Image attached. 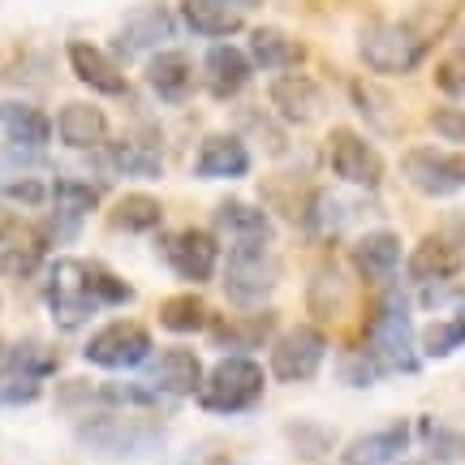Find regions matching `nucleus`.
Returning a JSON list of instances; mask_svg holds the SVG:
<instances>
[{
  "instance_id": "2eb2a0df",
  "label": "nucleus",
  "mask_w": 465,
  "mask_h": 465,
  "mask_svg": "<svg viewBox=\"0 0 465 465\" xmlns=\"http://www.w3.org/2000/svg\"><path fill=\"white\" fill-rule=\"evenodd\" d=\"M151 380H155V388L160 392H168V397H194L203 383V362L194 349L185 345H173L164 349L160 358H155V366H151Z\"/></svg>"
},
{
  "instance_id": "7ed1b4c3",
  "label": "nucleus",
  "mask_w": 465,
  "mask_h": 465,
  "mask_svg": "<svg viewBox=\"0 0 465 465\" xmlns=\"http://www.w3.org/2000/svg\"><path fill=\"white\" fill-rule=\"evenodd\" d=\"M371 353L383 371H401V375H418V345H414V323H410V306L401 293H388L380 311L371 319Z\"/></svg>"
},
{
  "instance_id": "f257e3e1",
  "label": "nucleus",
  "mask_w": 465,
  "mask_h": 465,
  "mask_svg": "<svg viewBox=\"0 0 465 465\" xmlns=\"http://www.w3.org/2000/svg\"><path fill=\"white\" fill-rule=\"evenodd\" d=\"M78 440L100 457H138L164 444V427L143 418V410H95L78 422Z\"/></svg>"
},
{
  "instance_id": "f3484780",
  "label": "nucleus",
  "mask_w": 465,
  "mask_h": 465,
  "mask_svg": "<svg viewBox=\"0 0 465 465\" xmlns=\"http://www.w3.org/2000/svg\"><path fill=\"white\" fill-rule=\"evenodd\" d=\"M457 272H461V250H457L452 237L431 232V237H422V242L414 246V254H410V276L422 281V284L452 281Z\"/></svg>"
},
{
  "instance_id": "72a5a7b5",
  "label": "nucleus",
  "mask_w": 465,
  "mask_h": 465,
  "mask_svg": "<svg viewBox=\"0 0 465 465\" xmlns=\"http://www.w3.org/2000/svg\"><path fill=\"white\" fill-rule=\"evenodd\" d=\"M461 345H465V315L440 319V323H431V328L422 332V353H427V358H449V353H457Z\"/></svg>"
},
{
  "instance_id": "ddd939ff",
  "label": "nucleus",
  "mask_w": 465,
  "mask_h": 465,
  "mask_svg": "<svg viewBox=\"0 0 465 465\" xmlns=\"http://www.w3.org/2000/svg\"><path fill=\"white\" fill-rule=\"evenodd\" d=\"M216 229L232 242V250H263L272 242V220L259 207L237 199H224L216 207Z\"/></svg>"
},
{
  "instance_id": "e433bc0d",
  "label": "nucleus",
  "mask_w": 465,
  "mask_h": 465,
  "mask_svg": "<svg viewBox=\"0 0 465 465\" xmlns=\"http://www.w3.org/2000/svg\"><path fill=\"white\" fill-rule=\"evenodd\" d=\"M100 405L104 410H151L155 397L138 383H108V388H100Z\"/></svg>"
},
{
  "instance_id": "2f4dec72",
  "label": "nucleus",
  "mask_w": 465,
  "mask_h": 465,
  "mask_svg": "<svg viewBox=\"0 0 465 465\" xmlns=\"http://www.w3.org/2000/svg\"><path fill=\"white\" fill-rule=\"evenodd\" d=\"M5 366H14L17 375L44 380V375H52V371L61 366V358H56V349H52V345H39V341H22V345L9 349Z\"/></svg>"
},
{
  "instance_id": "c85d7f7f",
  "label": "nucleus",
  "mask_w": 465,
  "mask_h": 465,
  "mask_svg": "<svg viewBox=\"0 0 465 465\" xmlns=\"http://www.w3.org/2000/svg\"><path fill=\"white\" fill-rule=\"evenodd\" d=\"M108 220H113L116 232H151V229H160L164 207H160V199H151V194H125L113 207Z\"/></svg>"
},
{
  "instance_id": "c756f323",
  "label": "nucleus",
  "mask_w": 465,
  "mask_h": 465,
  "mask_svg": "<svg viewBox=\"0 0 465 465\" xmlns=\"http://www.w3.org/2000/svg\"><path fill=\"white\" fill-rule=\"evenodd\" d=\"M349 95H353V104H358V113H362L380 134H397V104L388 100L380 86L353 78V83H349Z\"/></svg>"
},
{
  "instance_id": "6ab92c4d",
  "label": "nucleus",
  "mask_w": 465,
  "mask_h": 465,
  "mask_svg": "<svg viewBox=\"0 0 465 465\" xmlns=\"http://www.w3.org/2000/svg\"><path fill=\"white\" fill-rule=\"evenodd\" d=\"M353 267L362 272L366 281H388L401 267V237L392 229H371L366 237L353 242Z\"/></svg>"
},
{
  "instance_id": "c03bdc74",
  "label": "nucleus",
  "mask_w": 465,
  "mask_h": 465,
  "mask_svg": "<svg viewBox=\"0 0 465 465\" xmlns=\"http://www.w3.org/2000/svg\"><path fill=\"white\" fill-rule=\"evenodd\" d=\"M229 5H237V9H242V14H246V9H254V5H259V0H229Z\"/></svg>"
},
{
  "instance_id": "dca6fc26",
  "label": "nucleus",
  "mask_w": 465,
  "mask_h": 465,
  "mask_svg": "<svg viewBox=\"0 0 465 465\" xmlns=\"http://www.w3.org/2000/svg\"><path fill=\"white\" fill-rule=\"evenodd\" d=\"M168 35H173V17H168L164 5H138L130 17H125V26L116 31V48L121 52H147V48H160Z\"/></svg>"
},
{
  "instance_id": "ea45409f",
  "label": "nucleus",
  "mask_w": 465,
  "mask_h": 465,
  "mask_svg": "<svg viewBox=\"0 0 465 465\" xmlns=\"http://www.w3.org/2000/svg\"><path fill=\"white\" fill-rule=\"evenodd\" d=\"M431 130L449 143H461L465 147V108H435L431 113Z\"/></svg>"
},
{
  "instance_id": "79ce46f5",
  "label": "nucleus",
  "mask_w": 465,
  "mask_h": 465,
  "mask_svg": "<svg viewBox=\"0 0 465 465\" xmlns=\"http://www.w3.org/2000/svg\"><path fill=\"white\" fill-rule=\"evenodd\" d=\"M435 86H440V91H449V95H465V52L449 56L444 65L435 69Z\"/></svg>"
},
{
  "instance_id": "a211bd4d",
  "label": "nucleus",
  "mask_w": 465,
  "mask_h": 465,
  "mask_svg": "<svg viewBox=\"0 0 465 465\" xmlns=\"http://www.w3.org/2000/svg\"><path fill=\"white\" fill-rule=\"evenodd\" d=\"M272 95V108L289 121V125H311L319 116V86L302 74H281L276 83L267 86Z\"/></svg>"
},
{
  "instance_id": "f8f14e48",
  "label": "nucleus",
  "mask_w": 465,
  "mask_h": 465,
  "mask_svg": "<svg viewBox=\"0 0 465 465\" xmlns=\"http://www.w3.org/2000/svg\"><path fill=\"white\" fill-rule=\"evenodd\" d=\"M414 427L410 422H392V427H380V431H366L358 440H349L345 452H341V465H392L401 452L410 449L414 440Z\"/></svg>"
},
{
  "instance_id": "473e14b6",
  "label": "nucleus",
  "mask_w": 465,
  "mask_h": 465,
  "mask_svg": "<svg viewBox=\"0 0 465 465\" xmlns=\"http://www.w3.org/2000/svg\"><path fill=\"white\" fill-rule=\"evenodd\" d=\"M160 323H164L168 332H199L203 323H207V306H203V298H190V293L168 298L160 306Z\"/></svg>"
},
{
  "instance_id": "39448f33",
  "label": "nucleus",
  "mask_w": 465,
  "mask_h": 465,
  "mask_svg": "<svg viewBox=\"0 0 465 465\" xmlns=\"http://www.w3.org/2000/svg\"><path fill=\"white\" fill-rule=\"evenodd\" d=\"M48 306L56 328H83L86 319L95 315V293H91V281H86V263L78 259H56L52 263V281H48Z\"/></svg>"
},
{
  "instance_id": "f704fd0d",
  "label": "nucleus",
  "mask_w": 465,
  "mask_h": 465,
  "mask_svg": "<svg viewBox=\"0 0 465 465\" xmlns=\"http://www.w3.org/2000/svg\"><path fill=\"white\" fill-rule=\"evenodd\" d=\"M284 435H289V444H293L298 457H323V452L332 449V431L319 427V422H289Z\"/></svg>"
},
{
  "instance_id": "393cba45",
  "label": "nucleus",
  "mask_w": 465,
  "mask_h": 465,
  "mask_svg": "<svg viewBox=\"0 0 465 465\" xmlns=\"http://www.w3.org/2000/svg\"><path fill=\"white\" fill-rule=\"evenodd\" d=\"M182 17L190 22V31L212 35V39L242 31V9L229 0H182Z\"/></svg>"
},
{
  "instance_id": "9d476101",
  "label": "nucleus",
  "mask_w": 465,
  "mask_h": 465,
  "mask_svg": "<svg viewBox=\"0 0 465 465\" xmlns=\"http://www.w3.org/2000/svg\"><path fill=\"white\" fill-rule=\"evenodd\" d=\"M328 353V341L319 328H289V332L272 345V375L281 383H302L311 380Z\"/></svg>"
},
{
  "instance_id": "7c9ffc66",
  "label": "nucleus",
  "mask_w": 465,
  "mask_h": 465,
  "mask_svg": "<svg viewBox=\"0 0 465 465\" xmlns=\"http://www.w3.org/2000/svg\"><path fill=\"white\" fill-rule=\"evenodd\" d=\"M52 203H56V220L78 224L86 212H95L100 190H95V185H86V182H74V177H65V182L52 185Z\"/></svg>"
},
{
  "instance_id": "a878e982",
  "label": "nucleus",
  "mask_w": 465,
  "mask_h": 465,
  "mask_svg": "<svg viewBox=\"0 0 465 465\" xmlns=\"http://www.w3.org/2000/svg\"><path fill=\"white\" fill-rule=\"evenodd\" d=\"M345 302H349V281H345V272L336 263L328 267H319L315 276H311V289H306V306H311V315L315 319H341V311H345Z\"/></svg>"
},
{
  "instance_id": "0eeeda50",
  "label": "nucleus",
  "mask_w": 465,
  "mask_h": 465,
  "mask_svg": "<svg viewBox=\"0 0 465 465\" xmlns=\"http://www.w3.org/2000/svg\"><path fill=\"white\" fill-rule=\"evenodd\" d=\"M83 358L91 366H104V371H130V366L151 358V336L143 323H104L86 341Z\"/></svg>"
},
{
  "instance_id": "b1692460",
  "label": "nucleus",
  "mask_w": 465,
  "mask_h": 465,
  "mask_svg": "<svg viewBox=\"0 0 465 465\" xmlns=\"http://www.w3.org/2000/svg\"><path fill=\"white\" fill-rule=\"evenodd\" d=\"M250 61L263 69H293L306 61V48H302L293 35L276 31V26H259L250 35Z\"/></svg>"
},
{
  "instance_id": "9b49d317",
  "label": "nucleus",
  "mask_w": 465,
  "mask_h": 465,
  "mask_svg": "<svg viewBox=\"0 0 465 465\" xmlns=\"http://www.w3.org/2000/svg\"><path fill=\"white\" fill-rule=\"evenodd\" d=\"M164 259L173 263V272H177V276L203 284V281H212V276H216L220 246H216V237H212V232L185 229V232L164 237Z\"/></svg>"
},
{
  "instance_id": "aec40b11",
  "label": "nucleus",
  "mask_w": 465,
  "mask_h": 465,
  "mask_svg": "<svg viewBox=\"0 0 465 465\" xmlns=\"http://www.w3.org/2000/svg\"><path fill=\"white\" fill-rule=\"evenodd\" d=\"M199 177H246L250 173V151L237 134H212L203 138L199 160H194Z\"/></svg>"
},
{
  "instance_id": "f03ea898",
  "label": "nucleus",
  "mask_w": 465,
  "mask_h": 465,
  "mask_svg": "<svg viewBox=\"0 0 465 465\" xmlns=\"http://www.w3.org/2000/svg\"><path fill=\"white\" fill-rule=\"evenodd\" d=\"M263 383H267L263 366L254 358L232 353V358L212 366L207 383L199 388V405L207 414H242V410H250L254 401L263 397Z\"/></svg>"
},
{
  "instance_id": "c9c22d12",
  "label": "nucleus",
  "mask_w": 465,
  "mask_h": 465,
  "mask_svg": "<svg viewBox=\"0 0 465 465\" xmlns=\"http://www.w3.org/2000/svg\"><path fill=\"white\" fill-rule=\"evenodd\" d=\"M86 281H91V293H95V302H100V306H121V302H130V298H134L130 284L116 281L108 267L86 263Z\"/></svg>"
},
{
  "instance_id": "4468645a",
  "label": "nucleus",
  "mask_w": 465,
  "mask_h": 465,
  "mask_svg": "<svg viewBox=\"0 0 465 465\" xmlns=\"http://www.w3.org/2000/svg\"><path fill=\"white\" fill-rule=\"evenodd\" d=\"M69 65L78 74V83H86L91 91H100V95H125L130 83H125V74L116 69V61L108 52H100L95 44H86V39H74L69 44Z\"/></svg>"
},
{
  "instance_id": "412c9836",
  "label": "nucleus",
  "mask_w": 465,
  "mask_h": 465,
  "mask_svg": "<svg viewBox=\"0 0 465 465\" xmlns=\"http://www.w3.org/2000/svg\"><path fill=\"white\" fill-rule=\"evenodd\" d=\"M250 69H254V61H250L246 52H237L232 44H216V48L203 56V78L212 86V95H220V100L237 95L250 83Z\"/></svg>"
},
{
  "instance_id": "4be33fe9",
  "label": "nucleus",
  "mask_w": 465,
  "mask_h": 465,
  "mask_svg": "<svg viewBox=\"0 0 465 465\" xmlns=\"http://www.w3.org/2000/svg\"><path fill=\"white\" fill-rule=\"evenodd\" d=\"M56 134H61L65 147H78V151L100 147L104 134H108V116L95 104H65L56 113Z\"/></svg>"
},
{
  "instance_id": "cd10ccee",
  "label": "nucleus",
  "mask_w": 465,
  "mask_h": 465,
  "mask_svg": "<svg viewBox=\"0 0 465 465\" xmlns=\"http://www.w3.org/2000/svg\"><path fill=\"white\" fill-rule=\"evenodd\" d=\"M108 164H113V173H121V177H160V173H164L160 151L147 147V143H138V138L113 143V147H108Z\"/></svg>"
},
{
  "instance_id": "1a4fd4ad",
  "label": "nucleus",
  "mask_w": 465,
  "mask_h": 465,
  "mask_svg": "<svg viewBox=\"0 0 465 465\" xmlns=\"http://www.w3.org/2000/svg\"><path fill=\"white\" fill-rule=\"evenodd\" d=\"M328 164H332V173L341 177V182L362 185V190H375V185L383 182L380 151L353 130H332L328 134Z\"/></svg>"
},
{
  "instance_id": "4c0bfd02",
  "label": "nucleus",
  "mask_w": 465,
  "mask_h": 465,
  "mask_svg": "<svg viewBox=\"0 0 465 465\" xmlns=\"http://www.w3.org/2000/svg\"><path fill=\"white\" fill-rule=\"evenodd\" d=\"M427 431V449H431L435 461H465V431H452V427H422Z\"/></svg>"
},
{
  "instance_id": "bb28decb",
  "label": "nucleus",
  "mask_w": 465,
  "mask_h": 465,
  "mask_svg": "<svg viewBox=\"0 0 465 465\" xmlns=\"http://www.w3.org/2000/svg\"><path fill=\"white\" fill-rule=\"evenodd\" d=\"M0 121H5V134L14 147H44L52 138V121L31 104H9L0 108Z\"/></svg>"
},
{
  "instance_id": "a19ab883",
  "label": "nucleus",
  "mask_w": 465,
  "mask_h": 465,
  "mask_svg": "<svg viewBox=\"0 0 465 465\" xmlns=\"http://www.w3.org/2000/svg\"><path fill=\"white\" fill-rule=\"evenodd\" d=\"M35 263H39V250H35V246L0 250V272H5V276H31Z\"/></svg>"
},
{
  "instance_id": "5701e85b",
  "label": "nucleus",
  "mask_w": 465,
  "mask_h": 465,
  "mask_svg": "<svg viewBox=\"0 0 465 465\" xmlns=\"http://www.w3.org/2000/svg\"><path fill=\"white\" fill-rule=\"evenodd\" d=\"M147 83H151V91H155L160 100L177 104V100H185V95H190V86H194V65H190V56H185V52H160V56H151Z\"/></svg>"
},
{
  "instance_id": "37998d69",
  "label": "nucleus",
  "mask_w": 465,
  "mask_h": 465,
  "mask_svg": "<svg viewBox=\"0 0 465 465\" xmlns=\"http://www.w3.org/2000/svg\"><path fill=\"white\" fill-rule=\"evenodd\" d=\"M9 237H17V220L0 212V242H9Z\"/></svg>"
},
{
  "instance_id": "20e7f679",
  "label": "nucleus",
  "mask_w": 465,
  "mask_h": 465,
  "mask_svg": "<svg viewBox=\"0 0 465 465\" xmlns=\"http://www.w3.org/2000/svg\"><path fill=\"white\" fill-rule=\"evenodd\" d=\"M358 56L375 74H410L427 56V39L405 22H371L358 35Z\"/></svg>"
},
{
  "instance_id": "6e6552de",
  "label": "nucleus",
  "mask_w": 465,
  "mask_h": 465,
  "mask_svg": "<svg viewBox=\"0 0 465 465\" xmlns=\"http://www.w3.org/2000/svg\"><path fill=\"white\" fill-rule=\"evenodd\" d=\"M401 173L405 182L431 194V199H444V194H457L465 185V155H449V151H435V147H414L405 151L401 160Z\"/></svg>"
},
{
  "instance_id": "423d86ee",
  "label": "nucleus",
  "mask_w": 465,
  "mask_h": 465,
  "mask_svg": "<svg viewBox=\"0 0 465 465\" xmlns=\"http://www.w3.org/2000/svg\"><path fill=\"white\" fill-rule=\"evenodd\" d=\"M276 281H281V263L263 250H232L229 254V267H224V293H229L232 306H242V311H250V306H259V302H267V293L276 289Z\"/></svg>"
},
{
  "instance_id": "58836bf2",
  "label": "nucleus",
  "mask_w": 465,
  "mask_h": 465,
  "mask_svg": "<svg viewBox=\"0 0 465 465\" xmlns=\"http://www.w3.org/2000/svg\"><path fill=\"white\" fill-rule=\"evenodd\" d=\"M0 194L9 203H22V207H39V203L48 199V185L39 182V177H17V182L0 185Z\"/></svg>"
}]
</instances>
